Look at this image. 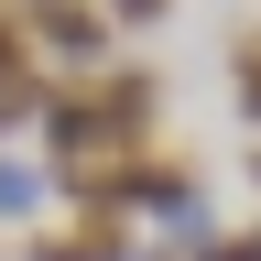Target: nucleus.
<instances>
[{
    "label": "nucleus",
    "mask_w": 261,
    "mask_h": 261,
    "mask_svg": "<svg viewBox=\"0 0 261 261\" xmlns=\"http://www.w3.org/2000/svg\"><path fill=\"white\" fill-rule=\"evenodd\" d=\"M44 65H22V76H0V130H33V120H44Z\"/></svg>",
    "instance_id": "nucleus-5"
},
{
    "label": "nucleus",
    "mask_w": 261,
    "mask_h": 261,
    "mask_svg": "<svg viewBox=\"0 0 261 261\" xmlns=\"http://www.w3.org/2000/svg\"><path fill=\"white\" fill-rule=\"evenodd\" d=\"M22 261H130V240H120V228H44Z\"/></svg>",
    "instance_id": "nucleus-3"
},
{
    "label": "nucleus",
    "mask_w": 261,
    "mask_h": 261,
    "mask_svg": "<svg viewBox=\"0 0 261 261\" xmlns=\"http://www.w3.org/2000/svg\"><path fill=\"white\" fill-rule=\"evenodd\" d=\"M22 65H33L22 55V11H0V76H22Z\"/></svg>",
    "instance_id": "nucleus-7"
},
{
    "label": "nucleus",
    "mask_w": 261,
    "mask_h": 261,
    "mask_svg": "<svg viewBox=\"0 0 261 261\" xmlns=\"http://www.w3.org/2000/svg\"><path fill=\"white\" fill-rule=\"evenodd\" d=\"M228 76H240V109L261 120V33H250V44H240V55H228Z\"/></svg>",
    "instance_id": "nucleus-6"
},
{
    "label": "nucleus",
    "mask_w": 261,
    "mask_h": 261,
    "mask_svg": "<svg viewBox=\"0 0 261 261\" xmlns=\"http://www.w3.org/2000/svg\"><path fill=\"white\" fill-rule=\"evenodd\" d=\"M196 261H261V228H240V240H207Z\"/></svg>",
    "instance_id": "nucleus-8"
},
{
    "label": "nucleus",
    "mask_w": 261,
    "mask_h": 261,
    "mask_svg": "<svg viewBox=\"0 0 261 261\" xmlns=\"http://www.w3.org/2000/svg\"><path fill=\"white\" fill-rule=\"evenodd\" d=\"M109 22H163V0H98Z\"/></svg>",
    "instance_id": "nucleus-9"
},
{
    "label": "nucleus",
    "mask_w": 261,
    "mask_h": 261,
    "mask_svg": "<svg viewBox=\"0 0 261 261\" xmlns=\"http://www.w3.org/2000/svg\"><path fill=\"white\" fill-rule=\"evenodd\" d=\"M22 55L87 76V65L109 55V11H98V0H22Z\"/></svg>",
    "instance_id": "nucleus-1"
},
{
    "label": "nucleus",
    "mask_w": 261,
    "mask_h": 261,
    "mask_svg": "<svg viewBox=\"0 0 261 261\" xmlns=\"http://www.w3.org/2000/svg\"><path fill=\"white\" fill-rule=\"evenodd\" d=\"M98 120H109V152H142L152 142V120H163V76L152 65H120V76H98Z\"/></svg>",
    "instance_id": "nucleus-2"
},
{
    "label": "nucleus",
    "mask_w": 261,
    "mask_h": 261,
    "mask_svg": "<svg viewBox=\"0 0 261 261\" xmlns=\"http://www.w3.org/2000/svg\"><path fill=\"white\" fill-rule=\"evenodd\" d=\"M44 163H22V152H0V228H11V218H33V207H44Z\"/></svg>",
    "instance_id": "nucleus-4"
}]
</instances>
